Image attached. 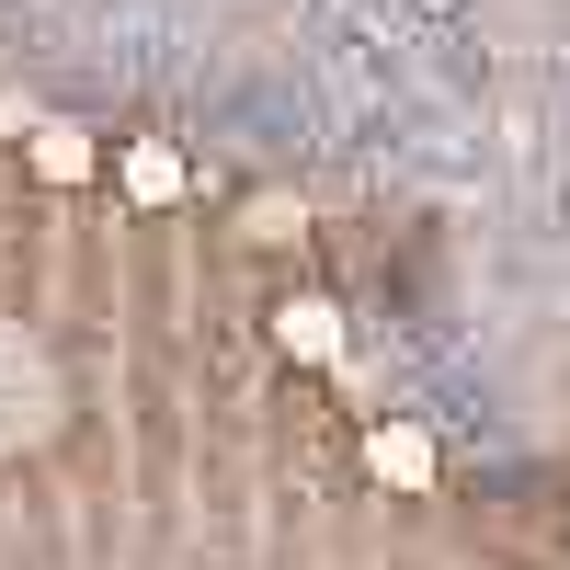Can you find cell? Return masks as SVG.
<instances>
[{
	"label": "cell",
	"instance_id": "6da1fadb",
	"mask_svg": "<svg viewBox=\"0 0 570 570\" xmlns=\"http://www.w3.org/2000/svg\"><path fill=\"white\" fill-rule=\"evenodd\" d=\"M35 422H46V376H35V354L12 343V331H0V445L35 434Z\"/></svg>",
	"mask_w": 570,
	"mask_h": 570
}]
</instances>
